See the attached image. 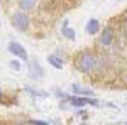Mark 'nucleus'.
<instances>
[{
    "label": "nucleus",
    "mask_w": 127,
    "mask_h": 125,
    "mask_svg": "<svg viewBox=\"0 0 127 125\" xmlns=\"http://www.w3.org/2000/svg\"><path fill=\"white\" fill-rule=\"evenodd\" d=\"M97 64H98L97 56L93 52H90V51H80L78 54L75 56V66H76V69L80 73L88 75V73L95 71Z\"/></svg>",
    "instance_id": "f257e3e1"
},
{
    "label": "nucleus",
    "mask_w": 127,
    "mask_h": 125,
    "mask_svg": "<svg viewBox=\"0 0 127 125\" xmlns=\"http://www.w3.org/2000/svg\"><path fill=\"white\" fill-rule=\"evenodd\" d=\"M12 25H14V29H17L19 32H27L31 27V19L29 15L26 14V12H14L12 14Z\"/></svg>",
    "instance_id": "f03ea898"
},
{
    "label": "nucleus",
    "mask_w": 127,
    "mask_h": 125,
    "mask_svg": "<svg viewBox=\"0 0 127 125\" xmlns=\"http://www.w3.org/2000/svg\"><path fill=\"white\" fill-rule=\"evenodd\" d=\"M68 101L71 103L73 106H87V105H92V106H98V103L95 98H92V96H68Z\"/></svg>",
    "instance_id": "7ed1b4c3"
},
{
    "label": "nucleus",
    "mask_w": 127,
    "mask_h": 125,
    "mask_svg": "<svg viewBox=\"0 0 127 125\" xmlns=\"http://www.w3.org/2000/svg\"><path fill=\"white\" fill-rule=\"evenodd\" d=\"M7 49H9V52H12L14 56H17V58L22 59V61H27V59H29L26 48H24L20 42H17V41H10L9 46H7Z\"/></svg>",
    "instance_id": "20e7f679"
},
{
    "label": "nucleus",
    "mask_w": 127,
    "mask_h": 125,
    "mask_svg": "<svg viewBox=\"0 0 127 125\" xmlns=\"http://www.w3.org/2000/svg\"><path fill=\"white\" fill-rule=\"evenodd\" d=\"M27 73H29V76L32 79H42V76H44V69H42V66L39 64L37 59L31 61L27 64Z\"/></svg>",
    "instance_id": "39448f33"
},
{
    "label": "nucleus",
    "mask_w": 127,
    "mask_h": 125,
    "mask_svg": "<svg viewBox=\"0 0 127 125\" xmlns=\"http://www.w3.org/2000/svg\"><path fill=\"white\" fill-rule=\"evenodd\" d=\"M114 37H115V29L112 25H107V27H103V30H102V34L98 37V42L102 46H110L114 42Z\"/></svg>",
    "instance_id": "423d86ee"
},
{
    "label": "nucleus",
    "mask_w": 127,
    "mask_h": 125,
    "mask_svg": "<svg viewBox=\"0 0 127 125\" xmlns=\"http://www.w3.org/2000/svg\"><path fill=\"white\" fill-rule=\"evenodd\" d=\"M85 30H87V34H90V36H97L98 32H100V20L90 19L87 22V25H85Z\"/></svg>",
    "instance_id": "0eeeda50"
},
{
    "label": "nucleus",
    "mask_w": 127,
    "mask_h": 125,
    "mask_svg": "<svg viewBox=\"0 0 127 125\" xmlns=\"http://www.w3.org/2000/svg\"><path fill=\"white\" fill-rule=\"evenodd\" d=\"M39 3V0H19V9L20 12H31L36 9V5Z\"/></svg>",
    "instance_id": "6e6552de"
},
{
    "label": "nucleus",
    "mask_w": 127,
    "mask_h": 125,
    "mask_svg": "<svg viewBox=\"0 0 127 125\" xmlns=\"http://www.w3.org/2000/svg\"><path fill=\"white\" fill-rule=\"evenodd\" d=\"M48 63L53 68H56V69H63V66H64V59L61 58L59 54H49L48 56Z\"/></svg>",
    "instance_id": "1a4fd4ad"
},
{
    "label": "nucleus",
    "mask_w": 127,
    "mask_h": 125,
    "mask_svg": "<svg viewBox=\"0 0 127 125\" xmlns=\"http://www.w3.org/2000/svg\"><path fill=\"white\" fill-rule=\"evenodd\" d=\"M73 93H75V96H93L92 90H85L78 85H73Z\"/></svg>",
    "instance_id": "9d476101"
},
{
    "label": "nucleus",
    "mask_w": 127,
    "mask_h": 125,
    "mask_svg": "<svg viewBox=\"0 0 127 125\" xmlns=\"http://www.w3.org/2000/svg\"><path fill=\"white\" fill-rule=\"evenodd\" d=\"M61 32H63V36H64L66 39H69V41H76V30L75 29H71V27H63Z\"/></svg>",
    "instance_id": "9b49d317"
},
{
    "label": "nucleus",
    "mask_w": 127,
    "mask_h": 125,
    "mask_svg": "<svg viewBox=\"0 0 127 125\" xmlns=\"http://www.w3.org/2000/svg\"><path fill=\"white\" fill-rule=\"evenodd\" d=\"M26 91H27L29 95H32V96H41V98L48 96V93H44V91H37L36 88H31V86H27V88H26Z\"/></svg>",
    "instance_id": "f8f14e48"
},
{
    "label": "nucleus",
    "mask_w": 127,
    "mask_h": 125,
    "mask_svg": "<svg viewBox=\"0 0 127 125\" xmlns=\"http://www.w3.org/2000/svg\"><path fill=\"white\" fill-rule=\"evenodd\" d=\"M9 66L12 68L14 71H19V69H20V61H19V59H10V61H9Z\"/></svg>",
    "instance_id": "ddd939ff"
},
{
    "label": "nucleus",
    "mask_w": 127,
    "mask_h": 125,
    "mask_svg": "<svg viewBox=\"0 0 127 125\" xmlns=\"http://www.w3.org/2000/svg\"><path fill=\"white\" fill-rule=\"evenodd\" d=\"M27 124L29 125H49L48 122H44V120H29Z\"/></svg>",
    "instance_id": "4468645a"
},
{
    "label": "nucleus",
    "mask_w": 127,
    "mask_h": 125,
    "mask_svg": "<svg viewBox=\"0 0 127 125\" xmlns=\"http://www.w3.org/2000/svg\"><path fill=\"white\" fill-rule=\"evenodd\" d=\"M3 101H5V93L0 90V103H3Z\"/></svg>",
    "instance_id": "2eb2a0df"
},
{
    "label": "nucleus",
    "mask_w": 127,
    "mask_h": 125,
    "mask_svg": "<svg viewBox=\"0 0 127 125\" xmlns=\"http://www.w3.org/2000/svg\"><path fill=\"white\" fill-rule=\"evenodd\" d=\"M78 113H80V117H81L83 120H87V118H88V115H87V113H85V112H78Z\"/></svg>",
    "instance_id": "dca6fc26"
},
{
    "label": "nucleus",
    "mask_w": 127,
    "mask_h": 125,
    "mask_svg": "<svg viewBox=\"0 0 127 125\" xmlns=\"http://www.w3.org/2000/svg\"><path fill=\"white\" fill-rule=\"evenodd\" d=\"M17 125H29L27 122H20V124H17Z\"/></svg>",
    "instance_id": "f3484780"
},
{
    "label": "nucleus",
    "mask_w": 127,
    "mask_h": 125,
    "mask_svg": "<svg viewBox=\"0 0 127 125\" xmlns=\"http://www.w3.org/2000/svg\"><path fill=\"white\" fill-rule=\"evenodd\" d=\"M81 125H87V124H81Z\"/></svg>",
    "instance_id": "a211bd4d"
},
{
    "label": "nucleus",
    "mask_w": 127,
    "mask_h": 125,
    "mask_svg": "<svg viewBox=\"0 0 127 125\" xmlns=\"http://www.w3.org/2000/svg\"><path fill=\"white\" fill-rule=\"evenodd\" d=\"M0 2H2V0H0Z\"/></svg>",
    "instance_id": "6ab92c4d"
},
{
    "label": "nucleus",
    "mask_w": 127,
    "mask_h": 125,
    "mask_svg": "<svg viewBox=\"0 0 127 125\" xmlns=\"http://www.w3.org/2000/svg\"><path fill=\"white\" fill-rule=\"evenodd\" d=\"M126 125H127V124H126Z\"/></svg>",
    "instance_id": "aec40b11"
}]
</instances>
